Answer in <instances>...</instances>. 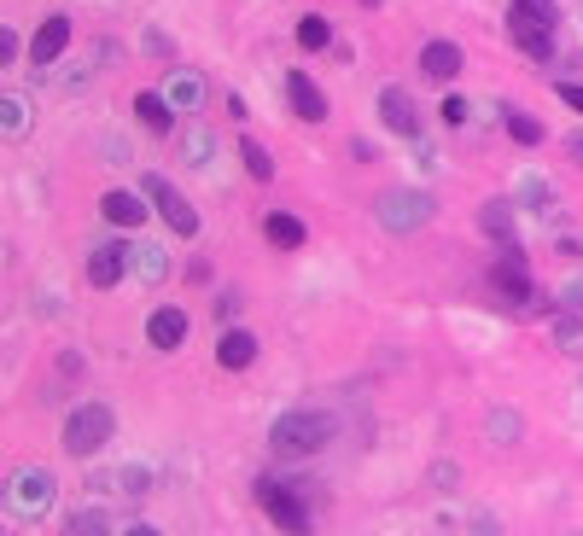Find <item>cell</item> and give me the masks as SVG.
<instances>
[{
  "instance_id": "1",
  "label": "cell",
  "mask_w": 583,
  "mask_h": 536,
  "mask_svg": "<svg viewBox=\"0 0 583 536\" xmlns=\"http://www.w3.org/2000/svg\"><path fill=\"white\" fill-rule=\"evenodd\" d=\"M333 437H339V420H333L327 408H286L275 426H269V449H275L280 461H309V455H321Z\"/></svg>"
},
{
  "instance_id": "2",
  "label": "cell",
  "mask_w": 583,
  "mask_h": 536,
  "mask_svg": "<svg viewBox=\"0 0 583 536\" xmlns=\"http://www.w3.org/2000/svg\"><path fill=\"white\" fill-rule=\"evenodd\" d=\"M257 507H263V513H269V519H275L286 536H309V531H315L309 496L298 490V484H280V478H269V472L257 478Z\"/></svg>"
},
{
  "instance_id": "3",
  "label": "cell",
  "mask_w": 583,
  "mask_h": 536,
  "mask_svg": "<svg viewBox=\"0 0 583 536\" xmlns=\"http://www.w3.org/2000/svg\"><path fill=\"white\" fill-rule=\"evenodd\" d=\"M117 437V414H111V402H76L65 420V449L76 461H88V455H100L105 443Z\"/></svg>"
},
{
  "instance_id": "4",
  "label": "cell",
  "mask_w": 583,
  "mask_h": 536,
  "mask_svg": "<svg viewBox=\"0 0 583 536\" xmlns=\"http://www.w3.org/2000/svg\"><path fill=\"white\" fill-rule=\"evenodd\" d=\"M374 216L385 234H414V228H426L438 216V204H432V193H420V187H391V193H379Z\"/></svg>"
},
{
  "instance_id": "5",
  "label": "cell",
  "mask_w": 583,
  "mask_h": 536,
  "mask_svg": "<svg viewBox=\"0 0 583 536\" xmlns=\"http://www.w3.org/2000/svg\"><path fill=\"white\" fill-rule=\"evenodd\" d=\"M53 490H59V484H53L47 467H18L6 478V519H24V525L41 519V513L53 507Z\"/></svg>"
},
{
  "instance_id": "6",
  "label": "cell",
  "mask_w": 583,
  "mask_h": 536,
  "mask_svg": "<svg viewBox=\"0 0 583 536\" xmlns=\"http://www.w3.org/2000/svg\"><path fill=\"white\" fill-rule=\"evenodd\" d=\"M140 193H146V204H152V210H158V216H164V222H170L181 239L199 234V210L181 199V193H175L164 175H152V169H146V175H140Z\"/></svg>"
},
{
  "instance_id": "7",
  "label": "cell",
  "mask_w": 583,
  "mask_h": 536,
  "mask_svg": "<svg viewBox=\"0 0 583 536\" xmlns=\"http://www.w3.org/2000/svg\"><path fill=\"white\" fill-rule=\"evenodd\" d=\"M490 286L502 292V303H514V309H525V303L537 298V292H531V268H525V251H502V257L490 263Z\"/></svg>"
},
{
  "instance_id": "8",
  "label": "cell",
  "mask_w": 583,
  "mask_h": 536,
  "mask_svg": "<svg viewBox=\"0 0 583 536\" xmlns=\"http://www.w3.org/2000/svg\"><path fill=\"white\" fill-rule=\"evenodd\" d=\"M508 35H514L519 53H531V59H549L554 53V24L549 18H537V12H525V6L508 12Z\"/></svg>"
},
{
  "instance_id": "9",
  "label": "cell",
  "mask_w": 583,
  "mask_h": 536,
  "mask_svg": "<svg viewBox=\"0 0 583 536\" xmlns=\"http://www.w3.org/2000/svg\"><path fill=\"white\" fill-rule=\"evenodd\" d=\"M129 268H135V251L111 239V245H100V251L88 257V286H94V292H111V286H117Z\"/></svg>"
},
{
  "instance_id": "10",
  "label": "cell",
  "mask_w": 583,
  "mask_h": 536,
  "mask_svg": "<svg viewBox=\"0 0 583 536\" xmlns=\"http://www.w3.org/2000/svg\"><path fill=\"white\" fill-rule=\"evenodd\" d=\"M286 100H292V117H304V123H327V94L315 88L309 70H292V76H286Z\"/></svg>"
},
{
  "instance_id": "11",
  "label": "cell",
  "mask_w": 583,
  "mask_h": 536,
  "mask_svg": "<svg viewBox=\"0 0 583 536\" xmlns=\"http://www.w3.org/2000/svg\"><path fill=\"white\" fill-rule=\"evenodd\" d=\"M379 117H385V129L403 134V140L420 134V111H414L409 88H379Z\"/></svg>"
},
{
  "instance_id": "12",
  "label": "cell",
  "mask_w": 583,
  "mask_h": 536,
  "mask_svg": "<svg viewBox=\"0 0 583 536\" xmlns=\"http://www.w3.org/2000/svg\"><path fill=\"white\" fill-rule=\"evenodd\" d=\"M146 338H152V350H181V338H187V309H175V303L152 309V315H146Z\"/></svg>"
},
{
  "instance_id": "13",
  "label": "cell",
  "mask_w": 583,
  "mask_h": 536,
  "mask_svg": "<svg viewBox=\"0 0 583 536\" xmlns=\"http://www.w3.org/2000/svg\"><path fill=\"white\" fill-rule=\"evenodd\" d=\"M479 234L484 239H496L502 251H519V222H514V204H502V199H490L479 210Z\"/></svg>"
},
{
  "instance_id": "14",
  "label": "cell",
  "mask_w": 583,
  "mask_h": 536,
  "mask_svg": "<svg viewBox=\"0 0 583 536\" xmlns=\"http://www.w3.org/2000/svg\"><path fill=\"white\" fill-rule=\"evenodd\" d=\"M420 70H426V82H455L461 76V47L455 41H426L420 47Z\"/></svg>"
},
{
  "instance_id": "15",
  "label": "cell",
  "mask_w": 583,
  "mask_h": 536,
  "mask_svg": "<svg viewBox=\"0 0 583 536\" xmlns=\"http://www.w3.org/2000/svg\"><path fill=\"white\" fill-rule=\"evenodd\" d=\"M70 47V18H59V12H53V18H47V24H41V30H35V41H30V59L41 70L53 65V59H59V53H65Z\"/></svg>"
},
{
  "instance_id": "16",
  "label": "cell",
  "mask_w": 583,
  "mask_h": 536,
  "mask_svg": "<svg viewBox=\"0 0 583 536\" xmlns=\"http://www.w3.org/2000/svg\"><path fill=\"white\" fill-rule=\"evenodd\" d=\"M100 216L111 228H140L152 210H146V193H105L100 199Z\"/></svg>"
},
{
  "instance_id": "17",
  "label": "cell",
  "mask_w": 583,
  "mask_h": 536,
  "mask_svg": "<svg viewBox=\"0 0 583 536\" xmlns=\"http://www.w3.org/2000/svg\"><path fill=\"white\" fill-rule=\"evenodd\" d=\"M216 362H222L228 373L251 368V362H257V338L245 333V327H228V333H222V344H216Z\"/></svg>"
},
{
  "instance_id": "18",
  "label": "cell",
  "mask_w": 583,
  "mask_h": 536,
  "mask_svg": "<svg viewBox=\"0 0 583 536\" xmlns=\"http://www.w3.org/2000/svg\"><path fill=\"white\" fill-rule=\"evenodd\" d=\"M263 239H269L275 251H298V245L309 239V228L298 222V216H292V210H269V222H263Z\"/></svg>"
},
{
  "instance_id": "19",
  "label": "cell",
  "mask_w": 583,
  "mask_h": 536,
  "mask_svg": "<svg viewBox=\"0 0 583 536\" xmlns=\"http://www.w3.org/2000/svg\"><path fill=\"white\" fill-rule=\"evenodd\" d=\"M135 117H140V129H152V134H170L175 129V105H170V94H135Z\"/></svg>"
},
{
  "instance_id": "20",
  "label": "cell",
  "mask_w": 583,
  "mask_h": 536,
  "mask_svg": "<svg viewBox=\"0 0 583 536\" xmlns=\"http://www.w3.org/2000/svg\"><path fill=\"white\" fill-rule=\"evenodd\" d=\"M164 94H170L175 111H199L205 105V76L199 70H170V88Z\"/></svg>"
},
{
  "instance_id": "21",
  "label": "cell",
  "mask_w": 583,
  "mask_h": 536,
  "mask_svg": "<svg viewBox=\"0 0 583 536\" xmlns=\"http://www.w3.org/2000/svg\"><path fill=\"white\" fill-rule=\"evenodd\" d=\"M135 274L146 280V286L170 280V251H164V245H135Z\"/></svg>"
},
{
  "instance_id": "22",
  "label": "cell",
  "mask_w": 583,
  "mask_h": 536,
  "mask_svg": "<svg viewBox=\"0 0 583 536\" xmlns=\"http://www.w3.org/2000/svg\"><path fill=\"white\" fill-rule=\"evenodd\" d=\"M0 134H6V140L30 134V100H24V94H6V100H0Z\"/></svg>"
},
{
  "instance_id": "23",
  "label": "cell",
  "mask_w": 583,
  "mask_h": 536,
  "mask_svg": "<svg viewBox=\"0 0 583 536\" xmlns=\"http://www.w3.org/2000/svg\"><path fill=\"white\" fill-rule=\"evenodd\" d=\"M554 350L583 356V315H572V309H560V315H554Z\"/></svg>"
},
{
  "instance_id": "24",
  "label": "cell",
  "mask_w": 583,
  "mask_h": 536,
  "mask_svg": "<svg viewBox=\"0 0 583 536\" xmlns=\"http://www.w3.org/2000/svg\"><path fill=\"white\" fill-rule=\"evenodd\" d=\"M519 204H525L531 216H554V193H549V181H543V175H525V181H519Z\"/></svg>"
},
{
  "instance_id": "25",
  "label": "cell",
  "mask_w": 583,
  "mask_h": 536,
  "mask_svg": "<svg viewBox=\"0 0 583 536\" xmlns=\"http://www.w3.org/2000/svg\"><path fill=\"white\" fill-rule=\"evenodd\" d=\"M298 47H304V53H321V47H333V30H327V18H315V12H309V18H298Z\"/></svg>"
},
{
  "instance_id": "26",
  "label": "cell",
  "mask_w": 583,
  "mask_h": 536,
  "mask_svg": "<svg viewBox=\"0 0 583 536\" xmlns=\"http://www.w3.org/2000/svg\"><path fill=\"white\" fill-rule=\"evenodd\" d=\"M70 536H111V513H105V507H82V513H70Z\"/></svg>"
},
{
  "instance_id": "27",
  "label": "cell",
  "mask_w": 583,
  "mask_h": 536,
  "mask_svg": "<svg viewBox=\"0 0 583 536\" xmlns=\"http://www.w3.org/2000/svg\"><path fill=\"white\" fill-rule=\"evenodd\" d=\"M240 158H245V175H251V181H275V158H269V152H263L257 140H245Z\"/></svg>"
},
{
  "instance_id": "28",
  "label": "cell",
  "mask_w": 583,
  "mask_h": 536,
  "mask_svg": "<svg viewBox=\"0 0 583 536\" xmlns=\"http://www.w3.org/2000/svg\"><path fill=\"white\" fill-rule=\"evenodd\" d=\"M181 152H187L193 164H205L210 152H216V134H210V129H187V134H181Z\"/></svg>"
},
{
  "instance_id": "29",
  "label": "cell",
  "mask_w": 583,
  "mask_h": 536,
  "mask_svg": "<svg viewBox=\"0 0 583 536\" xmlns=\"http://www.w3.org/2000/svg\"><path fill=\"white\" fill-rule=\"evenodd\" d=\"M508 134H514L519 146H537V140H543V123L525 117V111H508Z\"/></svg>"
},
{
  "instance_id": "30",
  "label": "cell",
  "mask_w": 583,
  "mask_h": 536,
  "mask_svg": "<svg viewBox=\"0 0 583 536\" xmlns=\"http://www.w3.org/2000/svg\"><path fill=\"white\" fill-rule=\"evenodd\" d=\"M438 117H444L449 129H461V123H467V117H473V105L461 100V94H449V100H444V105H438Z\"/></svg>"
},
{
  "instance_id": "31",
  "label": "cell",
  "mask_w": 583,
  "mask_h": 536,
  "mask_svg": "<svg viewBox=\"0 0 583 536\" xmlns=\"http://www.w3.org/2000/svg\"><path fill=\"white\" fill-rule=\"evenodd\" d=\"M123 490H129V496H146V490H152V472H146V467H129V472H123Z\"/></svg>"
},
{
  "instance_id": "32",
  "label": "cell",
  "mask_w": 583,
  "mask_h": 536,
  "mask_svg": "<svg viewBox=\"0 0 583 536\" xmlns=\"http://www.w3.org/2000/svg\"><path fill=\"white\" fill-rule=\"evenodd\" d=\"M490 432L502 437V443H514V437H519V420H514V414H490Z\"/></svg>"
},
{
  "instance_id": "33",
  "label": "cell",
  "mask_w": 583,
  "mask_h": 536,
  "mask_svg": "<svg viewBox=\"0 0 583 536\" xmlns=\"http://www.w3.org/2000/svg\"><path fill=\"white\" fill-rule=\"evenodd\" d=\"M554 94H560V100H566L583 117V82H554Z\"/></svg>"
},
{
  "instance_id": "34",
  "label": "cell",
  "mask_w": 583,
  "mask_h": 536,
  "mask_svg": "<svg viewBox=\"0 0 583 536\" xmlns=\"http://www.w3.org/2000/svg\"><path fill=\"white\" fill-rule=\"evenodd\" d=\"M12 59H18V35H12V30H0V65L12 70Z\"/></svg>"
},
{
  "instance_id": "35",
  "label": "cell",
  "mask_w": 583,
  "mask_h": 536,
  "mask_svg": "<svg viewBox=\"0 0 583 536\" xmlns=\"http://www.w3.org/2000/svg\"><path fill=\"white\" fill-rule=\"evenodd\" d=\"M514 6H525V12H537V18H549V24L560 18V12H554V0H514Z\"/></svg>"
},
{
  "instance_id": "36",
  "label": "cell",
  "mask_w": 583,
  "mask_h": 536,
  "mask_svg": "<svg viewBox=\"0 0 583 536\" xmlns=\"http://www.w3.org/2000/svg\"><path fill=\"white\" fill-rule=\"evenodd\" d=\"M566 152H572V164H583V134H572V140H566Z\"/></svg>"
},
{
  "instance_id": "37",
  "label": "cell",
  "mask_w": 583,
  "mask_h": 536,
  "mask_svg": "<svg viewBox=\"0 0 583 536\" xmlns=\"http://www.w3.org/2000/svg\"><path fill=\"white\" fill-rule=\"evenodd\" d=\"M123 536H164V531H158V525H129Z\"/></svg>"
}]
</instances>
